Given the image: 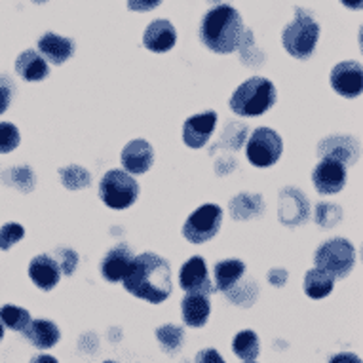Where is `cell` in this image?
I'll use <instances>...</instances> for the list:
<instances>
[{
  "label": "cell",
  "mask_w": 363,
  "mask_h": 363,
  "mask_svg": "<svg viewBox=\"0 0 363 363\" xmlns=\"http://www.w3.org/2000/svg\"><path fill=\"white\" fill-rule=\"evenodd\" d=\"M122 281L125 291L131 293L133 297L160 304L172 293V268L160 255L143 253L133 257Z\"/></svg>",
  "instance_id": "obj_1"
},
{
  "label": "cell",
  "mask_w": 363,
  "mask_h": 363,
  "mask_svg": "<svg viewBox=\"0 0 363 363\" xmlns=\"http://www.w3.org/2000/svg\"><path fill=\"white\" fill-rule=\"evenodd\" d=\"M244 21L236 8L219 4L203 16L200 38L215 54H230L244 38Z\"/></svg>",
  "instance_id": "obj_2"
},
{
  "label": "cell",
  "mask_w": 363,
  "mask_h": 363,
  "mask_svg": "<svg viewBox=\"0 0 363 363\" xmlns=\"http://www.w3.org/2000/svg\"><path fill=\"white\" fill-rule=\"evenodd\" d=\"M276 103V86L262 77L245 80L230 97V108L238 116H261Z\"/></svg>",
  "instance_id": "obj_3"
},
{
  "label": "cell",
  "mask_w": 363,
  "mask_h": 363,
  "mask_svg": "<svg viewBox=\"0 0 363 363\" xmlns=\"http://www.w3.org/2000/svg\"><path fill=\"white\" fill-rule=\"evenodd\" d=\"M295 12L297 16L281 35L284 48L287 50V54H291L297 60H308L310 55L314 54L315 44L320 38V25L301 8H297Z\"/></svg>",
  "instance_id": "obj_4"
},
{
  "label": "cell",
  "mask_w": 363,
  "mask_h": 363,
  "mask_svg": "<svg viewBox=\"0 0 363 363\" xmlns=\"http://www.w3.org/2000/svg\"><path fill=\"white\" fill-rule=\"evenodd\" d=\"M99 196L103 203L113 209H125L135 203L139 196V185L128 172L113 169L103 175L99 183Z\"/></svg>",
  "instance_id": "obj_5"
},
{
  "label": "cell",
  "mask_w": 363,
  "mask_h": 363,
  "mask_svg": "<svg viewBox=\"0 0 363 363\" xmlns=\"http://www.w3.org/2000/svg\"><path fill=\"white\" fill-rule=\"evenodd\" d=\"M314 262L315 268H322L333 278H346L356 262V251L348 240L333 238L318 247Z\"/></svg>",
  "instance_id": "obj_6"
},
{
  "label": "cell",
  "mask_w": 363,
  "mask_h": 363,
  "mask_svg": "<svg viewBox=\"0 0 363 363\" xmlns=\"http://www.w3.org/2000/svg\"><path fill=\"white\" fill-rule=\"evenodd\" d=\"M220 223H223V209L215 203H206L186 219L183 226V236L191 244H206L217 236Z\"/></svg>",
  "instance_id": "obj_7"
},
{
  "label": "cell",
  "mask_w": 363,
  "mask_h": 363,
  "mask_svg": "<svg viewBox=\"0 0 363 363\" xmlns=\"http://www.w3.org/2000/svg\"><path fill=\"white\" fill-rule=\"evenodd\" d=\"M284 143L281 138L270 128H259L253 131L247 143V160L257 167H268L274 166L276 162L280 160Z\"/></svg>",
  "instance_id": "obj_8"
},
{
  "label": "cell",
  "mask_w": 363,
  "mask_h": 363,
  "mask_svg": "<svg viewBox=\"0 0 363 363\" xmlns=\"http://www.w3.org/2000/svg\"><path fill=\"white\" fill-rule=\"evenodd\" d=\"M179 286L183 287L186 293H202V295H211V293H215V286L209 280L208 267H206V261H203L202 257H191L181 267Z\"/></svg>",
  "instance_id": "obj_9"
},
{
  "label": "cell",
  "mask_w": 363,
  "mask_h": 363,
  "mask_svg": "<svg viewBox=\"0 0 363 363\" xmlns=\"http://www.w3.org/2000/svg\"><path fill=\"white\" fill-rule=\"evenodd\" d=\"M331 86L342 97H357L363 88V69L357 61H342L331 71Z\"/></svg>",
  "instance_id": "obj_10"
},
{
  "label": "cell",
  "mask_w": 363,
  "mask_h": 363,
  "mask_svg": "<svg viewBox=\"0 0 363 363\" xmlns=\"http://www.w3.org/2000/svg\"><path fill=\"white\" fill-rule=\"evenodd\" d=\"M315 191L322 194H337L346 183V167L337 160L323 158L312 173Z\"/></svg>",
  "instance_id": "obj_11"
},
{
  "label": "cell",
  "mask_w": 363,
  "mask_h": 363,
  "mask_svg": "<svg viewBox=\"0 0 363 363\" xmlns=\"http://www.w3.org/2000/svg\"><path fill=\"white\" fill-rule=\"evenodd\" d=\"M318 155L340 162L342 166H350L359 156V145L356 139L348 135H333V138L323 139L322 143L318 145Z\"/></svg>",
  "instance_id": "obj_12"
},
{
  "label": "cell",
  "mask_w": 363,
  "mask_h": 363,
  "mask_svg": "<svg viewBox=\"0 0 363 363\" xmlns=\"http://www.w3.org/2000/svg\"><path fill=\"white\" fill-rule=\"evenodd\" d=\"M215 124H217V114L213 111L191 116L185 122V125H183V141H185L186 147L202 149L203 145L209 141V138H211Z\"/></svg>",
  "instance_id": "obj_13"
},
{
  "label": "cell",
  "mask_w": 363,
  "mask_h": 363,
  "mask_svg": "<svg viewBox=\"0 0 363 363\" xmlns=\"http://www.w3.org/2000/svg\"><path fill=\"white\" fill-rule=\"evenodd\" d=\"M308 217V200L297 189L287 186L280 192V220L287 226H297Z\"/></svg>",
  "instance_id": "obj_14"
},
{
  "label": "cell",
  "mask_w": 363,
  "mask_h": 363,
  "mask_svg": "<svg viewBox=\"0 0 363 363\" xmlns=\"http://www.w3.org/2000/svg\"><path fill=\"white\" fill-rule=\"evenodd\" d=\"M152 162H155V149L145 139H135L125 145L122 150V166L128 173L149 172Z\"/></svg>",
  "instance_id": "obj_15"
},
{
  "label": "cell",
  "mask_w": 363,
  "mask_h": 363,
  "mask_svg": "<svg viewBox=\"0 0 363 363\" xmlns=\"http://www.w3.org/2000/svg\"><path fill=\"white\" fill-rule=\"evenodd\" d=\"M175 42H177L175 27L169 21H166V19H156L145 30V48L150 50V52H156V54L169 52L175 46Z\"/></svg>",
  "instance_id": "obj_16"
},
{
  "label": "cell",
  "mask_w": 363,
  "mask_h": 363,
  "mask_svg": "<svg viewBox=\"0 0 363 363\" xmlns=\"http://www.w3.org/2000/svg\"><path fill=\"white\" fill-rule=\"evenodd\" d=\"M29 278L42 291H52L60 284L61 268L52 255H38L30 261Z\"/></svg>",
  "instance_id": "obj_17"
},
{
  "label": "cell",
  "mask_w": 363,
  "mask_h": 363,
  "mask_svg": "<svg viewBox=\"0 0 363 363\" xmlns=\"http://www.w3.org/2000/svg\"><path fill=\"white\" fill-rule=\"evenodd\" d=\"M131 261H133V255H131V250L128 245L120 244L116 245L114 250H111L105 255L101 262V274L105 280L108 281H122V278L128 272Z\"/></svg>",
  "instance_id": "obj_18"
},
{
  "label": "cell",
  "mask_w": 363,
  "mask_h": 363,
  "mask_svg": "<svg viewBox=\"0 0 363 363\" xmlns=\"http://www.w3.org/2000/svg\"><path fill=\"white\" fill-rule=\"evenodd\" d=\"M38 52L54 65H61L74 54V42L55 33H46L38 40Z\"/></svg>",
  "instance_id": "obj_19"
},
{
  "label": "cell",
  "mask_w": 363,
  "mask_h": 363,
  "mask_svg": "<svg viewBox=\"0 0 363 363\" xmlns=\"http://www.w3.org/2000/svg\"><path fill=\"white\" fill-rule=\"evenodd\" d=\"M23 333L25 339L29 340L30 345L36 346V348H42V350L57 345L61 337L60 328L50 320H33V322L27 323Z\"/></svg>",
  "instance_id": "obj_20"
},
{
  "label": "cell",
  "mask_w": 363,
  "mask_h": 363,
  "mask_svg": "<svg viewBox=\"0 0 363 363\" xmlns=\"http://www.w3.org/2000/svg\"><path fill=\"white\" fill-rule=\"evenodd\" d=\"M181 312H183V320L189 328H203L208 322L209 312H211L208 295L189 293L181 303Z\"/></svg>",
  "instance_id": "obj_21"
},
{
  "label": "cell",
  "mask_w": 363,
  "mask_h": 363,
  "mask_svg": "<svg viewBox=\"0 0 363 363\" xmlns=\"http://www.w3.org/2000/svg\"><path fill=\"white\" fill-rule=\"evenodd\" d=\"M16 71L27 82H40L46 77H50V67L42 60L40 54L35 50H25L16 61Z\"/></svg>",
  "instance_id": "obj_22"
},
{
  "label": "cell",
  "mask_w": 363,
  "mask_h": 363,
  "mask_svg": "<svg viewBox=\"0 0 363 363\" xmlns=\"http://www.w3.org/2000/svg\"><path fill=\"white\" fill-rule=\"evenodd\" d=\"M215 274V291H228L234 284L245 274V264L238 259H226V261L217 262L213 267Z\"/></svg>",
  "instance_id": "obj_23"
},
{
  "label": "cell",
  "mask_w": 363,
  "mask_h": 363,
  "mask_svg": "<svg viewBox=\"0 0 363 363\" xmlns=\"http://www.w3.org/2000/svg\"><path fill=\"white\" fill-rule=\"evenodd\" d=\"M335 278L322 268H312L304 276V293L310 298H323L333 291Z\"/></svg>",
  "instance_id": "obj_24"
},
{
  "label": "cell",
  "mask_w": 363,
  "mask_h": 363,
  "mask_svg": "<svg viewBox=\"0 0 363 363\" xmlns=\"http://www.w3.org/2000/svg\"><path fill=\"white\" fill-rule=\"evenodd\" d=\"M262 209H264V202L257 194H238L230 202V213L236 220L257 217L259 213H262Z\"/></svg>",
  "instance_id": "obj_25"
},
{
  "label": "cell",
  "mask_w": 363,
  "mask_h": 363,
  "mask_svg": "<svg viewBox=\"0 0 363 363\" xmlns=\"http://www.w3.org/2000/svg\"><path fill=\"white\" fill-rule=\"evenodd\" d=\"M233 350L240 359H244V362H255L257 356L261 354V342H259V337H257L255 331H251V329L240 331L234 337Z\"/></svg>",
  "instance_id": "obj_26"
},
{
  "label": "cell",
  "mask_w": 363,
  "mask_h": 363,
  "mask_svg": "<svg viewBox=\"0 0 363 363\" xmlns=\"http://www.w3.org/2000/svg\"><path fill=\"white\" fill-rule=\"evenodd\" d=\"M60 177L63 186L69 191H80V189H88L91 183V175H89L82 166H67L60 169Z\"/></svg>",
  "instance_id": "obj_27"
},
{
  "label": "cell",
  "mask_w": 363,
  "mask_h": 363,
  "mask_svg": "<svg viewBox=\"0 0 363 363\" xmlns=\"http://www.w3.org/2000/svg\"><path fill=\"white\" fill-rule=\"evenodd\" d=\"M2 181H6V185L18 186L19 191L30 192L33 189H35L36 177L29 167L21 166V167H12V169H8V172L2 173Z\"/></svg>",
  "instance_id": "obj_28"
},
{
  "label": "cell",
  "mask_w": 363,
  "mask_h": 363,
  "mask_svg": "<svg viewBox=\"0 0 363 363\" xmlns=\"http://www.w3.org/2000/svg\"><path fill=\"white\" fill-rule=\"evenodd\" d=\"M0 320L2 323L10 328L12 331H23L27 328V323L30 322V314L25 308L13 306V304H6L0 308Z\"/></svg>",
  "instance_id": "obj_29"
},
{
  "label": "cell",
  "mask_w": 363,
  "mask_h": 363,
  "mask_svg": "<svg viewBox=\"0 0 363 363\" xmlns=\"http://www.w3.org/2000/svg\"><path fill=\"white\" fill-rule=\"evenodd\" d=\"M156 337H158V342L167 352H177L183 346V342H185V333L177 325H162L156 331Z\"/></svg>",
  "instance_id": "obj_30"
},
{
  "label": "cell",
  "mask_w": 363,
  "mask_h": 363,
  "mask_svg": "<svg viewBox=\"0 0 363 363\" xmlns=\"http://www.w3.org/2000/svg\"><path fill=\"white\" fill-rule=\"evenodd\" d=\"M314 220L322 228H333L335 225H339L342 220V209L339 206H333V203H318Z\"/></svg>",
  "instance_id": "obj_31"
},
{
  "label": "cell",
  "mask_w": 363,
  "mask_h": 363,
  "mask_svg": "<svg viewBox=\"0 0 363 363\" xmlns=\"http://www.w3.org/2000/svg\"><path fill=\"white\" fill-rule=\"evenodd\" d=\"M19 141V130L10 122H2L0 124V152L6 155V152H12L13 149H18Z\"/></svg>",
  "instance_id": "obj_32"
},
{
  "label": "cell",
  "mask_w": 363,
  "mask_h": 363,
  "mask_svg": "<svg viewBox=\"0 0 363 363\" xmlns=\"http://www.w3.org/2000/svg\"><path fill=\"white\" fill-rule=\"evenodd\" d=\"M25 236V228L18 223H8L0 228V250H10L13 244Z\"/></svg>",
  "instance_id": "obj_33"
},
{
  "label": "cell",
  "mask_w": 363,
  "mask_h": 363,
  "mask_svg": "<svg viewBox=\"0 0 363 363\" xmlns=\"http://www.w3.org/2000/svg\"><path fill=\"white\" fill-rule=\"evenodd\" d=\"M247 293L250 295H257V286L255 281H245V284H242V286H238V284H234L228 291H226V297L230 298L233 303H236L238 306H245L244 304V295H245V301H247V304H253V301L255 298L247 297Z\"/></svg>",
  "instance_id": "obj_34"
},
{
  "label": "cell",
  "mask_w": 363,
  "mask_h": 363,
  "mask_svg": "<svg viewBox=\"0 0 363 363\" xmlns=\"http://www.w3.org/2000/svg\"><path fill=\"white\" fill-rule=\"evenodd\" d=\"M54 257H57V264H60L61 272L65 276H71L74 272V268L78 264V255L72 250H65V247H57V250L52 253Z\"/></svg>",
  "instance_id": "obj_35"
},
{
  "label": "cell",
  "mask_w": 363,
  "mask_h": 363,
  "mask_svg": "<svg viewBox=\"0 0 363 363\" xmlns=\"http://www.w3.org/2000/svg\"><path fill=\"white\" fill-rule=\"evenodd\" d=\"M13 96V82L8 77H0V114L6 113Z\"/></svg>",
  "instance_id": "obj_36"
},
{
  "label": "cell",
  "mask_w": 363,
  "mask_h": 363,
  "mask_svg": "<svg viewBox=\"0 0 363 363\" xmlns=\"http://www.w3.org/2000/svg\"><path fill=\"white\" fill-rule=\"evenodd\" d=\"M160 2L162 0H128V8L131 12H149L160 6Z\"/></svg>",
  "instance_id": "obj_37"
},
{
  "label": "cell",
  "mask_w": 363,
  "mask_h": 363,
  "mask_svg": "<svg viewBox=\"0 0 363 363\" xmlns=\"http://www.w3.org/2000/svg\"><path fill=\"white\" fill-rule=\"evenodd\" d=\"M196 363H225V359L215 348H206L196 356Z\"/></svg>",
  "instance_id": "obj_38"
},
{
  "label": "cell",
  "mask_w": 363,
  "mask_h": 363,
  "mask_svg": "<svg viewBox=\"0 0 363 363\" xmlns=\"http://www.w3.org/2000/svg\"><path fill=\"white\" fill-rule=\"evenodd\" d=\"M287 280V272L284 268H272L270 272H268V281L272 284V286H278L281 287L286 284Z\"/></svg>",
  "instance_id": "obj_39"
},
{
  "label": "cell",
  "mask_w": 363,
  "mask_h": 363,
  "mask_svg": "<svg viewBox=\"0 0 363 363\" xmlns=\"http://www.w3.org/2000/svg\"><path fill=\"white\" fill-rule=\"evenodd\" d=\"M329 363H362V359L356 354H352V352H340V354L331 357Z\"/></svg>",
  "instance_id": "obj_40"
},
{
  "label": "cell",
  "mask_w": 363,
  "mask_h": 363,
  "mask_svg": "<svg viewBox=\"0 0 363 363\" xmlns=\"http://www.w3.org/2000/svg\"><path fill=\"white\" fill-rule=\"evenodd\" d=\"M29 363H60L54 356H48V354H40V356H35Z\"/></svg>",
  "instance_id": "obj_41"
},
{
  "label": "cell",
  "mask_w": 363,
  "mask_h": 363,
  "mask_svg": "<svg viewBox=\"0 0 363 363\" xmlns=\"http://www.w3.org/2000/svg\"><path fill=\"white\" fill-rule=\"evenodd\" d=\"M346 8H352V10H362L363 0H340Z\"/></svg>",
  "instance_id": "obj_42"
},
{
  "label": "cell",
  "mask_w": 363,
  "mask_h": 363,
  "mask_svg": "<svg viewBox=\"0 0 363 363\" xmlns=\"http://www.w3.org/2000/svg\"><path fill=\"white\" fill-rule=\"evenodd\" d=\"M2 337H4V328H2V322H0V342H2Z\"/></svg>",
  "instance_id": "obj_43"
},
{
  "label": "cell",
  "mask_w": 363,
  "mask_h": 363,
  "mask_svg": "<svg viewBox=\"0 0 363 363\" xmlns=\"http://www.w3.org/2000/svg\"><path fill=\"white\" fill-rule=\"evenodd\" d=\"M33 2H36V4H44V2H48V0H33Z\"/></svg>",
  "instance_id": "obj_44"
},
{
  "label": "cell",
  "mask_w": 363,
  "mask_h": 363,
  "mask_svg": "<svg viewBox=\"0 0 363 363\" xmlns=\"http://www.w3.org/2000/svg\"><path fill=\"white\" fill-rule=\"evenodd\" d=\"M244 363H257V362H244Z\"/></svg>",
  "instance_id": "obj_45"
}]
</instances>
